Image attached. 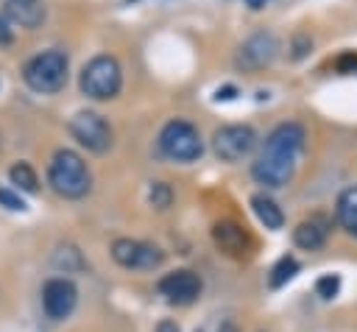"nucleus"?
I'll return each instance as SVG.
<instances>
[{"label":"nucleus","mask_w":357,"mask_h":332,"mask_svg":"<svg viewBox=\"0 0 357 332\" xmlns=\"http://www.w3.org/2000/svg\"><path fill=\"white\" fill-rule=\"evenodd\" d=\"M304 142H307V131L301 123H279L262 142V151L257 156V162L251 165V176L262 184V187H284L304 153Z\"/></svg>","instance_id":"obj_1"},{"label":"nucleus","mask_w":357,"mask_h":332,"mask_svg":"<svg viewBox=\"0 0 357 332\" xmlns=\"http://www.w3.org/2000/svg\"><path fill=\"white\" fill-rule=\"evenodd\" d=\"M47 184L61 198H84L92 190V173L75 151L59 148L47 165Z\"/></svg>","instance_id":"obj_2"},{"label":"nucleus","mask_w":357,"mask_h":332,"mask_svg":"<svg viewBox=\"0 0 357 332\" xmlns=\"http://www.w3.org/2000/svg\"><path fill=\"white\" fill-rule=\"evenodd\" d=\"M67 75H70V61H67V53H61V50L36 53L33 59H28V64L22 70L25 84L39 95H53V92L64 89Z\"/></svg>","instance_id":"obj_3"},{"label":"nucleus","mask_w":357,"mask_h":332,"mask_svg":"<svg viewBox=\"0 0 357 332\" xmlns=\"http://www.w3.org/2000/svg\"><path fill=\"white\" fill-rule=\"evenodd\" d=\"M159 153L170 162H195L201 159L204 153V139H201V131L187 123V120H167L159 131Z\"/></svg>","instance_id":"obj_4"},{"label":"nucleus","mask_w":357,"mask_h":332,"mask_svg":"<svg viewBox=\"0 0 357 332\" xmlns=\"http://www.w3.org/2000/svg\"><path fill=\"white\" fill-rule=\"evenodd\" d=\"M81 92L92 100H109L117 98L120 86H123V67L114 56H95L84 64L81 70Z\"/></svg>","instance_id":"obj_5"},{"label":"nucleus","mask_w":357,"mask_h":332,"mask_svg":"<svg viewBox=\"0 0 357 332\" xmlns=\"http://www.w3.org/2000/svg\"><path fill=\"white\" fill-rule=\"evenodd\" d=\"M257 145V131L251 126L234 123V126H223L212 134V151L218 159L223 162H240L245 159Z\"/></svg>","instance_id":"obj_6"},{"label":"nucleus","mask_w":357,"mask_h":332,"mask_svg":"<svg viewBox=\"0 0 357 332\" xmlns=\"http://www.w3.org/2000/svg\"><path fill=\"white\" fill-rule=\"evenodd\" d=\"M70 131L78 139V145H84L92 153H106L112 148V126L98 112H78L70 120Z\"/></svg>","instance_id":"obj_7"},{"label":"nucleus","mask_w":357,"mask_h":332,"mask_svg":"<svg viewBox=\"0 0 357 332\" xmlns=\"http://www.w3.org/2000/svg\"><path fill=\"white\" fill-rule=\"evenodd\" d=\"M112 259L120 268H128V271H153V268L162 265L165 254H162V248H156L151 243L131 240V237H117L112 243Z\"/></svg>","instance_id":"obj_8"},{"label":"nucleus","mask_w":357,"mask_h":332,"mask_svg":"<svg viewBox=\"0 0 357 332\" xmlns=\"http://www.w3.org/2000/svg\"><path fill=\"white\" fill-rule=\"evenodd\" d=\"M279 53V39L271 31H257L251 33L240 47H237V59L234 64L240 70H262L268 64H273Z\"/></svg>","instance_id":"obj_9"},{"label":"nucleus","mask_w":357,"mask_h":332,"mask_svg":"<svg viewBox=\"0 0 357 332\" xmlns=\"http://www.w3.org/2000/svg\"><path fill=\"white\" fill-rule=\"evenodd\" d=\"M75 301H78V287L70 279L53 276V279L45 282V287H42V307H45L47 318H53V321L67 318L75 310Z\"/></svg>","instance_id":"obj_10"},{"label":"nucleus","mask_w":357,"mask_h":332,"mask_svg":"<svg viewBox=\"0 0 357 332\" xmlns=\"http://www.w3.org/2000/svg\"><path fill=\"white\" fill-rule=\"evenodd\" d=\"M201 276L181 268V271H170L159 279V293L170 301V304H192L201 296Z\"/></svg>","instance_id":"obj_11"},{"label":"nucleus","mask_w":357,"mask_h":332,"mask_svg":"<svg viewBox=\"0 0 357 332\" xmlns=\"http://www.w3.org/2000/svg\"><path fill=\"white\" fill-rule=\"evenodd\" d=\"M326 237H329V220H326L324 215H310V218L301 220V223L296 226V232H293L296 246L304 248V251L321 248V246L326 243Z\"/></svg>","instance_id":"obj_12"},{"label":"nucleus","mask_w":357,"mask_h":332,"mask_svg":"<svg viewBox=\"0 0 357 332\" xmlns=\"http://www.w3.org/2000/svg\"><path fill=\"white\" fill-rule=\"evenodd\" d=\"M212 237H215V243L220 246V251H226V254H231V257H243V254L248 251V246H251V240H248V234L243 232V226H237V223H231V220L218 223V226L212 229Z\"/></svg>","instance_id":"obj_13"},{"label":"nucleus","mask_w":357,"mask_h":332,"mask_svg":"<svg viewBox=\"0 0 357 332\" xmlns=\"http://www.w3.org/2000/svg\"><path fill=\"white\" fill-rule=\"evenodd\" d=\"M6 14L22 28H36L45 20L42 0H6Z\"/></svg>","instance_id":"obj_14"},{"label":"nucleus","mask_w":357,"mask_h":332,"mask_svg":"<svg viewBox=\"0 0 357 332\" xmlns=\"http://www.w3.org/2000/svg\"><path fill=\"white\" fill-rule=\"evenodd\" d=\"M335 215H337V223H340L351 237H357V184H354V187H346V190L337 195Z\"/></svg>","instance_id":"obj_15"},{"label":"nucleus","mask_w":357,"mask_h":332,"mask_svg":"<svg viewBox=\"0 0 357 332\" xmlns=\"http://www.w3.org/2000/svg\"><path fill=\"white\" fill-rule=\"evenodd\" d=\"M251 209H254V215L259 218V223H265V229H282L284 226V212L279 209V204L271 198V195H265V193H257L254 198H251Z\"/></svg>","instance_id":"obj_16"},{"label":"nucleus","mask_w":357,"mask_h":332,"mask_svg":"<svg viewBox=\"0 0 357 332\" xmlns=\"http://www.w3.org/2000/svg\"><path fill=\"white\" fill-rule=\"evenodd\" d=\"M8 179H11V184H17V187L25 190V193H36V190H39V179H36V173H33V167H31L28 162L11 165V167H8Z\"/></svg>","instance_id":"obj_17"},{"label":"nucleus","mask_w":357,"mask_h":332,"mask_svg":"<svg viewBox=\"0 0 357 332\" xmlns=\"http://www.w3.org/2000/svg\"><path fill=\"white\" fill-rule=\"evenodd\" d=\"M296 273H298V262H296L293 257H282V259L273 265V271H271V287H282V285L290 282Z\"/></svg>","instance_id":"obj_18"},{"label":"nucleus","mask_w":357,"mask_h":332,"mask_svg":"<svg viewBox=\"0 0 357 332\" xmlns=\"http://www.w3.org/2000/svg\"><path fill=\"white\" fill-rule=\"evenodd\" d=\"M170 201H173L170 187H167V184H162V181H153V184H151V204H153L156 209H167V206H170Z\"/></svg>","instance_id":"obj_19"},{"label":"nucleus","mask_w":357,"mask_h":332,"mask_svg":"<svg viewBox=\"0 0 357 332\" xmlns=\"http://www.w3.org/2000/svg\"><path fill=\"white\" fill-rule=\"evenodd\" d=\"M0 206H6V209H11V212H25V209H28L25 201H22L14 190H8V187H0Z\"/></svg>","instance_id":"obj_20"},{"label":"nucleus","mask_w":357,"mask_h":332,"mask_svg":"<svg viewBox=\"0 0 357 332\" xmlns=\"http://www.w3.org/2000/svg\"><path fill=\"white\" fill-rule=\"evenodd\" d=\"M337 287H340V279H337V276H324V279H318V293H321L324 299H332V296L337 293Z\"/></svg>","instance_id":"obj_21"},{"label":"nucleus","mask_w":357,"mask_h":332,"mask_svg":"<svg viewBox=\"0 0 357 332\" xmlns=\"http://www.w3.org/2000/svg\"><path fill=\"white\" fill-rule=\"evenodd\" d=\"M11 39H14V31L8 28V20L0 17V45H8Z\"/></svg>","instance_id":"obj_22"},{"label":"nucleus","mask_w":357,"mask_h":332,"mask_svg":"<svg viewBox=\"0 0 357 332\" xmlns=\"http://www.w3.org/2000/svg\"><path fill=\"white\" fill-rule=\"evenodd\" d=\"M310 47H312V42H310V39H304V42H301V36H298V39H296V53H293V59H301Z\"/></svg>","instance_id":"obj_23"},{"label":"nucleus","mask_w":357,"mask_h":332,"mask_svg":"<svg viewBox=\"0 0 357 332\" xmlns=\"http://www.w3.org/2000/svg\"><path fill=\"white\" fill-rule=\"evenodd\" d=\"M156 332H178V326H176V321H159Z\"/></svg>","instance_id":"obj_24"},{"label":"nucleus","mask_w":357,"mask_h":332,"mask_svg":"<svg viewBox=\"0 0 357 332\" xmlns=\"http://www.w3.org/2000/svg\"><path fill=\"white\" fill-rule=\"evenodd\" d=\"M248 3V8H262L265 6V0H245Z\"/></svg>","instance_id":"obj_25"},{"label":"nucleus","mask_w":357,"mask_h":332,"mask_svg":"<svg viewBox=\"0 0 357 332\" xmlns=\"http://www.w3.org/2000/svg\"><path fill=\"white\" fill-rule=\"evenodd\" d=\"M218 332H237V329H234V324H223Z\"/></svg>","instance_id":"obj_26"}]
</instances>
